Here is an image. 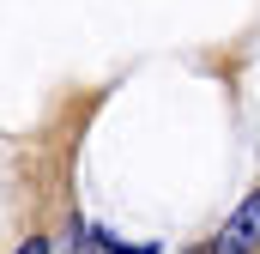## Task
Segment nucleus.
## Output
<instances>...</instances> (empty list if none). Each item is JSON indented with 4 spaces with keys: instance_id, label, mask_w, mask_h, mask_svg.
Here are the masks:
<instances>
[{
    "instance_id": "obj_1",
    "label": "nucleus",
    "mask_w": 260,
    "mask_h": 254,
    "mask_svg": "<svg viewBox=\"0 0 260 254\" xmlns=\"http://www.w3.org/2000/svg\"><path fill=\"white\" fill-rule=\"evenodd\" d=\"M260 248V188L236 206V218L218 230V242H212V254H254Z\"/></svg>"
},
{
    "instance_id": "obj_2",
    "label": "nucleus",
    "mask_w": 260,
    "mask_h": 254,
    "mask_svg": "<svg viewBox=\"0 0 260 254\" xmlns=\"http://www.w3.org/2000/svg\"><path fill=\"white\" fill-rule=\"evenodd\" d=\"M18 254H49V242H37V236H30V242H24Z\"/></svg>"
}]
</instances>
